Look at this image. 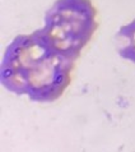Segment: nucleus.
I'll return each mask as SVG.
<instances>
[{
    "label": "nucleus",
    "mask_w": 135,
    "mask_h": 152,
    "mask_svg": "<svg viewBox=\"0 0 135 152\" xmlns=\"http://www.w3.org/2000/svg\"><path fill=\"white\" fill-rule=\"evenodd\" d=\"M117 37H120L124 44L119 49V55L135 64V19L122 26Z\"/></svg>",
    "instance_id": "nucleus-3"
},
{
    "label": "nucleus",
    "mask_w": 135,
    "mask_h": 152,
    "mask_svg": "<svg viewBox=\"0 0 135 152\" xmlns=\"http://www.w3.org/2000/svg\"><path fill=\"white\" fill-rule=\"evenodd\" d=\"M75 60L62 55L40 28L18 35L8 45L1 60L0 81L14 95L35 102H54L65 92Z\"/></svg>",
    "instance_id": "nucleus-1"
},
{
    "label": "nucleus",
    "mask_w": 135,
    "mask_h": 152,
    "mask_svg": "<svg viewBox=\"0 0 135 152\" xmlns=\"http://www.w3.org/2000/svg\"><path fill=\"white\" fill-rule=\"evenodd\" d=\"M97 27V10L91 0H56L41 29L57 51L77 60Z\"/></svg>",
    "instance_id": "nucleus-2"
}]
</instances>
